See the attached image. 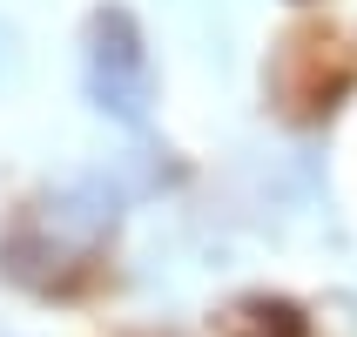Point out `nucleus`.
Listing matches in <instances>:
<instances>
[{"label":"nucleus","mask_w":357,"mask_h":337,"mask_svg":"<svg viewBox=\"0 0 357 337\" xmlns=\"http://www.w3.org/2000/svg\"><path fill=\"white\" fill-rule=\"evenodd\" d=\"M263 81H270L277 115H290V121H324L344 95H351L357 47H344L331 27H297V34H283V47L270 54Z\"/></svg>","instance_id":"f257e3e1"},{"label":"nucleus","mask_w":357,"mask_h":337,"mask_svg":"<svg viewBox=\"0 0 357 337\" xmlns=\"http://www.w3.org/2000/svg\"><path fill=\"white\" fill-rule=\"evenodd\" d=\"M222 337H310V317L283 297H243V304H229Z\"/></svg>","instance_id":"7ed1b4c3"},{"label":"nucleus","mask_w":357,"mask_h":337,"mask_svg":"<svg viewBox=\"0 0 357 337\" xmlns=\"http://www.w3.org/2000/svg\"><path fill=\"white\" fill-rule=\"evenodd\" d=\"M88 95L101 115L115 121H142L155 101V75H149V47L128 7H101L88 20Z\"/></svg>","instance_id":"f03ea898"}]
</instances>
